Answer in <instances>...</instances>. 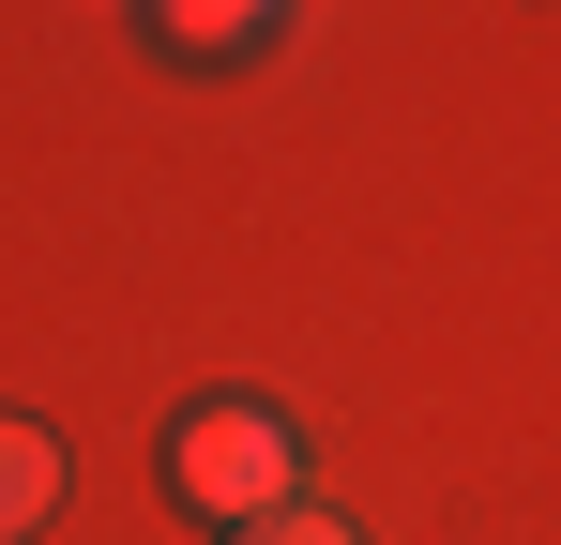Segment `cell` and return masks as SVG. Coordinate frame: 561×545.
Segmentation results:
<instances>
[{
	"instance_id": "1",
	"label": "cell",
	"mask_w": 561,
	"mask_h": 545,
	"mask_svg": "<svg viewBox=\"0 0 561 545\" xmlns=\"http://www.w3.org/2000/svg\"><path fill=\"white\" fill-rule=\"evenodd\" d=\"M168 485H183V515H213V531H259V515L304 500V440H288V409H259V394H213V409L168 425Z\"/></svg>"
},
{
	"instance_id": "2",
	"label": "cell",
	"mask_w": 561,
	"mask_h": 545,
	"mask_svg": "<svg viewBox=\"0 0 561 545\" xmlns=\"http://www.w3.org/2000/svg\"><path fill=\"white\" fill-rule=\"evenodd\" d=\"M46 500H61V440L0 409V545H31V531H46Z\"/></svg>"
},
{
	"instance_id": "3",
	"label": "cell",
	"mask_w": 561,
	"mask_h": 545,
	"mask_svg": "<svg viewBox=\"0 0 561 545\" xmlns=\"http://www.w3.org/2000/svg\"><path fill=\"white\" fill-rule=\"evenodd\" d=\"M288 0H152V31L168 46H197V61H243V46H274Z\"/></svg>"
},
{
	"instance_id": "4",
	"label": "cell",
	"mask_w": 561,
	"mask_h": 545,
	"mask_svg": "<svg viewBox=\"0 0 561 545\" xmlns=\"http://www.w3.org/2000/svg\"><path fill=\"white\" fill-rule=\"evenodd\" d=\"M228 545H365L350 515H319V500H288V515H259V531H228Z\"/></svg>"
}]
</instances>
